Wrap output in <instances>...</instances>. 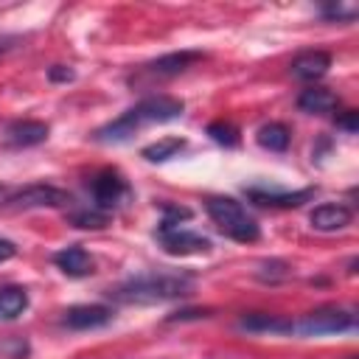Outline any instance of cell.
<instances>
[{
  "mask_svg": "<svg viewBox=\"0 0 359 359\" xmlns=\"http://www.w3.org/2000/svg\"><path fill=\"white\" fill-rule=\"evenodd\" d=\"M309 222L320 233H337L353 222V208L345 202H323L309 213Z\"/></svg>",
  "mask_w": 359,
  "mask_h": 359,
  "instance_id": "8fae6325",
  "label": "cell"
},
{
  "mask_svg": "<svg viewBox=\"0 0 359 359\" xmlns=\"http://www.w3.org/2000/svg\"><path fill=\"white\" fill-rule=\"evenodd\" d=\"M53 264L67 278H87L95 272V261L81 244H70V247H62L59 252H53Z\"/></svg>",
  "mask_w": 359,
  "mask_h": 359,
  "instance_id": "4fadbf2b",
  "label": "cell"
},
{
  "mask_svg": "<svg viewBox=\"0 0 359 359\" xmlns=\"http://www.w3.org/2000/svg\"><path fill=\"white\" fill-rule=\"evenodd\" d=\"M185 146H188V140H185V137H160V140H154V143L143 146V151H140V154H143L149 163H165V160L177 157Z\"/></svg>",
  "mask_w": 359,
  "mask_h": 359,
  "instance_id": "d6986e66",
  "label": "cell"
},
{
  "mask_svg": "<svg viewBox=\"0 0 359 359\" xmlns=\"http://www.w3.org/2000/svg\"><path fill=\"white\" fill-rule=\"evenodd\" d=\"M194 275L191 272H140L118 286L107 289V297L123 306H149V303H165L177 297H188L194 292Z\"/></svg>",
  "mask_w": 359,
  "mask_h": 359,
  "instance_id": "7a4b0ae2",
  "label": "cell"
},
{
  "mask_svg": "<svg viewBox=\"0 0 359 359\" xmlns=\"http://www.w3.org/2000/svg\"><path fill=\"white\" fill-rule=\"evenodd\" d=\"M208 314H210L208 309H182V311L168 314L165 320H168V323H174V320H196V317H208Z\"/></svg>",
  "mask_w": 359,
  "mask_h": 359,
  "instance_id": "484cf974",
  "label": "cell"
},
{
  "mask_svg": "<svg viewBox=\"0 0 359 359\" xmlns=\"http://www.w3.org/2000/svg\"><path fill=\"white\" fill-rule=\"evenodd\" d=\"M67 222H70L73 227H79V230H104V227L109 224V213H104V210H98L95 205H90V208H76V210H70V213H67Z\"/></svg>",
  "mask_w": 359,
  "mask_h": 359,
  "instance_id": "ffe728a7",
  "label": "cell"
},
{
  "mask_svg": "<svg viewBox=\"0 0 359 359\" xmlns=\"http://www.w3.org/2000/svg\"><path fill=\"white\" fill-rule=\"evenodd\" d=\"M205 210L213 219V224L219 227V233H224L227 238H233L238 244H252V241L261 238V224L247 213V208L238 199H233V196H208Z\"/></svg>",
  "mask_w": 359,
  "mask_h": 359,
  "instance_id": "3957f363",
  "label": "cell"
},
{
  "mask_svg": "<svg viewBox=\"0 0 359 359\" xmlns=\"http://www.w3.org/2000/svg\"><path fill=\"white\" fill-rule=\"evenodd\" d=\"M339 107V95L325 87H306L297 95V109L306 115H328Z\"/></svg>",
  "mask_w": 359,
  "mask_h": 359,
  "instance_id": "2e32d148",
  "label": "cell"
},
{
  "mask_svg": "<svg viewBox=\"0 0 359 359\" xmlns=\"http://www.w3.org/2000/svg\"><path fill=\"white\" fill-rule=\"evenodd\" d=\"M247 199L261 208H300L309 199H314V188L303 191H272V188H247Z\"/></svg>",
  "mask_w": 359,
  "mask_h": 359,
  "instance_id": "7c38bea8",
  "label": "cell"
},
{
  "mask_svg": "<svg viewBox=\"0 0 359 359\" xmlns=\"http://www.w3.org/2000/svg\"><path fill=\"white\" fill-rule=\"evenodd\" d=\"M208 135H210L213 143H219V146H224V149L238 146V129H236L230 121H213V123L208 126Z\"/></svg>",
  "mask_w": 359,
  "mask_h": 359,
  "instance_id": "603a6c76",
  "label": "cell"
},
{
  "mask_svg": "<svg viewBox=\"0 0 359 359\" xmlns=\"http://www.w3.org/2000/svg\"><path fill=\"white\" fill-rule=\"evenodd\" d=\"M182 112H185V101L182 98H174V95H165V93L149 95V98L137 101L135 107H129L115 121H109L101 129H95L93 132V140L95 143H123L132 135H137L140 129H146V126L177 121Z\"/></svg>",
  "mask_w": 359,
  "mask_h": 359,
  "instance_id": "6da1fadb",
  "label": "cell"
},
{
  "mask_svg": "<svg viewBox=\"0 0 359 359\" xmlns=\"http://www.w3.org/2000/svg\"><path fill=\"white\" fill-rule=\"evenodd\" d=\"M11 191H14L11 185H3V182H0V208H6V205H8V196H11Z\"/></svg>",
  "mask_w": 359,
  "mask_h": 359,
  "instance_id": "83f0119b",
  "label": "cell"
},
{
  "mask_svg": "<svg viewBox=\"0 0 359 359\" xmlns=\"http://www.w3.org/2000/svg\"><path fill=\"white\" fill-rule=\"evenodd\" d=\"M337 126H339V129H345L348 135H356V129H359V112H356V109L342 112V115L337 118Z\"/></svg>",
  "mask_w": 359,
  "mask_h": 359,
  "instance_id": "d4e9b609",
  "label": "cell"
},
{
  "mask_svg": "<svg viewBox=\"0 0 359 359\" xmlns=\"http://www.w3.org/2000/svg\"><path fill=\"white\" fill-rule=\"evenodd\" d=\"M154 238L168 255H205L213 250V241L208 236L185 230L182 224H171V222H160L154 230Z\"/></svg>",
  "mask_w": 359,
  "mask_h": 359,
  "instance_id": "8992f818",
  "label": "cell"
},
{
  "mask_svg": "<svg viewBox=\"0 0 359 359\" xmlns=\"http://www.w3.org/2000/svg\"><path fill=\"white\" fill-rule=\"evenodd\" d=\"M351 334L356 331V309H345V306H320L309 314H303L300 320H294L292 334L300 337H323V334Z\"/></svg>",
  "mask_w": 359,
  "mask_h": 359,
  "instance_id": "277c9868",
  "label": "cell"
},
{
  "mask_svg": "<svg viewBox=\"0 0 359 359\" xmlns=\"http://www.w3.org/2000/svg\"><path fill=\"white\" fill-rule=\"evenodd\" d=\"M76 79V73H73V67H67V65H53V67H48V81H53V84H67V81H73Z\"/></svg>",
  "mask_w": 359,
  "mask_h": 359,
  "instance_id": "cb8c5ba5",
  "label": "cell"
},
{
  "mask_svg": "<svg viewBox=\"0 0 359 359\" xmlns=\"http://www.w3.org/2000/svg\"><path fill=\"white\" fill-rule=\"evenodd\" d=\"M70 202H73V196L65 188H56V185H48V182H31V185L14 188L6 208L34 210V208H65Z\"/></svg>",
  "mask_w": 359,
  "mask_h": 359,
  "instance_id": "52a82bcc",
  "label": "cell"
},
{
  "mask_svg": "<svg viewBox=\"0 0 359 359\" xmlns=\"http://www.w3.org/2000/svg\"><path fill=\"white\" fill-rule=\"evenodd\" d=\"M14 255H17V244H14V241H8V238H0V264L11 261Z\"/></svg>",
  "mask_w": 359,
  "mask_h": 359,
  "instance_id": "4316f807",
  "label": "cell"
},
{
  "mask_svg": "<svg viewBox=\"0 0 359 359\" xmlns=\"http://www.w3.org/2000/svg\"><path fill=\"white\" fill-rule=\"evenodd\" d=\"M320 17L328 22H353L359 17V6L356 3H325L320 6Z\"/></svg>",
  "mask_w": 359,
  "mask_h": 359,
  "instance_id": "7402d4cb",
  "label": "cell"
},
{
  "mask_svg": "<svg viewBox=\"0 0 359 359\" xmlns=\"http://www.w3.org/2000/svg\"><path fill=\"white\" fill-rule=\"evenodd\" d=\"M328 67H331V53H325V50H306V53L292 59L289 73L294 79H300V81H317V79H323L328 73Z\"/></svg>",
  "mask_w": 359,
  "mask_h": 359,
  "instance_id": "9a60e30c",
  "label": "cell"
},
{
  "mask_svg": "<svg viewBox=\"0 0 359 359\" xmlns=\"http://www.w3.org/2000/svg\"><path fill=\"white\" fill-rule=\"evenodd\" d=\"M202 59H205L202 50H174V53H165V56H157V59L146 62L126 81H129V87H151L154 81H165V79H174L180 73H185L191 65H196Z\"/></svg>",
  "mask_w": 359,
  "mask_h": 359,
  "instance_id": "5b68a950",
  "label": "cell"
},
{
  "mask_svg": "<svg viewBox=\"0 0 359 359\" xmlns=\"http://www.w3.org/2000/svg\"><path fill=\"white\" fill-rule=\"evenodd\" d=\"M115 317V311L104 303H81V306H70L62 317V325L70 331H95L109 325Z\"/></svg>",
  "mask_w": 359,
  "mask_h": 359,
  "instance_id": "9c48e42d",
  "label": "cell"
},
{
  "mask_svg": "<svg viewBox=\"0 0 359 359\" xmlns=\"http://www.w3.org/2000/svg\"><path fill=\"white\" fill-rule=\"evenodd\" d=\"M90 194H93V205L98 210L112 213V208H118L121 199L129 194V185L115 168H104L90 180Z\"/></svg>",
  "mask_w": 359,
  "mask_h": 359,
  "instance_id": "ba28073f",
  "label": "cell"
},
{
  "mask_svg": "<svg viewBox=\"0 0 359 359\" xmlns=\"http://www.w3.org/2000/svg\"><path fill=\"white\" fill-rule=\"evenodd\" d=\"M236 328H238V331H247V334H292L294 320H289V317H283V314L250 311V314H241V317H238Z\"/></svg>",
  "mask_w": 359,
  "mask_h": 359,
  "instance_id": "5bb4252c",
  "label": "cell"
},
{
  "mask_svg": "<svg viewBox=\"0 0 359 359\" xmlns=\"http://www.w3.org/2000/svg\"><path fill=\"white\" fill-rule=\"evenodd\" d=\"M14 42H17V36H0V53H6Z\"/></svg>",
  "mask_w": 359,
  "mask_h": 359,
  "instance_id": "f1b7e54d",
  "label": "cell"
},
{
  "mask_svg": "<svg viewBox=\"0 0 359 359\" xmlns=\"http://www.w3.org/2000/svg\"><path fill=\"white\" fill-rule=\"evenodd\" d=\"M28 303L31 300L25 286H17V283L0 286V320H17L20 314H25Z\"/></svg>",
  "mask_w": 359,
  "mask_h": 359,
  "instance_id": "ac0fdd59",
  "label": "cell"
},
{
  "mask_svg": "<svg viewBox=\"0 0 359 359\" xmlns=\"http://www.w3.org/2000/svg\"><path fill=\"white\" fill-rule=\"evenodd\" d=\"M255 140H258L261 149L280 154V151H286L289 143H292V129H289L286 123H280V121H269V123H264V126L255 132Z\"/></svg>",
  "mask_w": 359,
  "mask_h": 359,
  "instance_id": "e0dca14e",
  "label": "cell"
},
{
  "mask_svg": "<svg viewBox=\"0 0 359 359\" xmlns=\"http://www.w3.org/2000/svg\"><path fill=\"white\" fill-rule=\"evenodd\" d=\"M50 135V126L45 121H34V118H22V121H11L3 129V146L6 149H31L45 143Z\"/></svg>",
  "mask_w": 359,
  "mask_h": 359,
  "instance_id": "30bf717a",
  "label": "cell"
},
{
  "mask_svg": "<svg viewBox=\"0 0 359 359\" xmlns=\"http://www.w3.org/2000/svg\"><path fill=\"white\" fill-rule=\"evenodd\" d=\"M255 278H258L261 283L275 286V283H280V280H286V278H289V264H286V261H280V258L261 261V264L255 266Z\"/></svg>",
  "mask_w": 359,
  "mask_h": 359,
  "instance_id": "44dd1931",
  "label": "cell"
}]
</instances>
